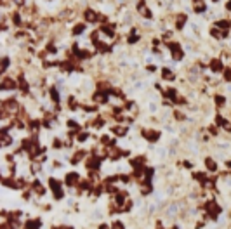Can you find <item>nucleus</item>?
Instances as JSON below:
<instances>
[{
  "mask_svg": "<svg viewBox=\"0 0 231 229\" xmlns=\"http://www.w3.org/2000/svg\"><path fill=\"white\" fill-rule=\"evenodd\" d=\"M167 47H169V50L172 52V57L176 59V61H181V59H183L184 52H183V49H181V45H179L177 42H169Z\"/></svg>",
  "mask_w": 231,
  "mask_h": 229,
  "instance_id": "obj_1",
  "label": "nucleus"
},
{
  "mask_svg": "<svg viewBox=\"0 0 231 229\" xmlns=\"http://www.w3.org/2000/svg\"><path fill=\"white\" fill-rule=\"evenodd\" d=\"M137 12H139L141 16H144L146 19H151V17H153V14H151V11L148 9V6H146L144 0H141L139 4H137Z\"/></svg>",
  "mask_w": 231,
  "mask_h": 229,
  "instance_id": "obj_2",
  "label": "nucleus"
},
{
  "mask_svg": "<svg viewBox=\"0 0 231 229\" xmlns=\"http://www.w3.org/2000/svg\"><path fill=\"white\" fill-rule=\"evenodd\" d=\"M50 187H52V191H54V196L58 198H63V191H61V184L56 179H50Z\"/></svg>",
  "mask_w": 231,
  "mask_h": 229,
  "instance_id": "obj_3",
  "label": "nucleus"
},
{
  "mask_svg": "<svg viewBox=\"0 0 231 229\" xmlns=\"http://www.w3.org/2000/svg\"><path fill=\"white\" fill-rule=\"evenodd\" d=\"M143 135H144L150 142H155L156 139L160 137V132H156V130H148V128H144L143 130Z\"/></svg>",
  "mask_w": 231,
  "mask_h": 229,
  "instance_id": "obj_4",
  "label": "nucleus"
},
{
  "mask_svg": "<svg viewBox=\"0 0 231 229\" xmlns=\"http://www.w3.org/2000/svg\"><path fill=\"white\" fill-rule=\"evenodd\" d=\"M84 16H85V21H87V23H96V21H99V14H97V12H94L92 9H87V11L84 12Z\"/></svg>",
  "mask_w": 231,
  "mask_h": 229,
  "instance_id": "obj_5",
  "label": "nucleus"
},
{
  "mask_svg": "<svg viewBox=\"0 0 231 229\" xmlns=\"http://www.w3.org/2000/svg\"><path fill=\"white\" fill-rule=\"evenodd\" d=\"M210 35H212L214 38H217V40H221V38L228 37V31H224V30H221V28L214 26V28H210Z\"/></svg>",
  "mask_w": 231,
  "mask_h": 229,
  "instance_id": "obj_6",
  "label": "nucleus"
},
{
  "mask_svg": "<svg viewBox=\"0 0 231 229\" xmlns=\"http://www.w3.org/2000/svg\"><path fill=\"white\" fill-rule=\"evenodd\" d=\"M99 31L108 35V37H115V24H102Z\"/></svg>",
  "mask_w": 231,
  "mask_h": 229,
  "instance_id": "obj_7",
  "label": "nucleus"
},
{
  "mask_svg": "<svg viewBox=\"0 0 231 229\" xmlns=\"http://www.w3.org/2000/svg\"><path fill=\"white\" fill-rule=\"evenodd\" d=\"M186 14H177V16H176V28H177V30H183L184 28V24H186Z\"/></svg>",
  "mask_w": 231,
  "mask_h": 229,
  "instance_id": "obj_8",
  "label": "nucleus"
},
{
  "mask_svg": "<svg viewBox=\"0 0 231 229\" xmlns=\"http://www.w3.org/2000/svg\"><path fill=\"white\" fill-rule=\"evenodd\" d=\"M99 163H101V158H99V156H94V158H89V160H87V167L92 168V170H96L97 167H99Z\"/></svg>",
  "mask_w": 231,
  "mask_h": 229,
  "instance_id": "obj_9",
  "label": "nucleus"
},
{
  "mask_svg": "<svg viewBox=\"0 0 231 229\" xmlns=\"http://www.w3.org/2000/svg\"><path fill=\"white\" fill-rule=\"evenodd\" d=\"M207 6L203 4V0H193V11L195 12H203Z\"/></svg>",
  "mask_w": 231,
  "mask_h": 229,
  "instance_id": "obj_10",
  "label": "nucleus"
},
{
  "mask_svg": "<svg viewBox=\"0 0 231 229\" xmlns=\"http://www.w3.org/2000/svg\"><path fill=\"white\" fill-rule=\"evenodd\" d=\"M14 87H16V82L14 80H11V78H4V80H2V89H6V90H11V89H14Z\"/></svg>",
  "mask_w": 231,
  "mask_h": 229,
  "instance_id": "obj_11",
  "label": "nucleus"
},
{
  "mask_svg": "<svg viewBox=\"0 0 231 229\" xmlns=\"http://www.w3.org/2000/svg\"><path fill=\"white\" fill-rule=\"evenodd\" d=\"M210 69H212V71H222V63H221L219 59H212V61H210Z\"/></svg>",
  "mask_w": 231,
  "mask_h": 229,
  "instance_id": "obj_12",
  "label": "nucleus"
},
{
  "mask_svg": "<svg viewBox=\"0 0 231 229\" xmlns=\"http://www.w3.org/2000/svg\"><path fill=\"white\" fill-rule=\"evenodd\" d=\"M217 28H221V30L228 31V30L231 28V21H229V19H221V21H217Z\"/></svg>",
  "mask_w": 231,
  "mask_h": 229,
  "instance_id": "obj_13",
  "label": "nucleus"
},
{
  "mask_svg": "<svg viewBox=\"0 0 231 229\" xmlns=\"http://www.w3.org/2000/svg\"><path fill=\"white\" fill-rule=\"evenodd\" d=\"M76 181H78V175H76V174H68V175H66V184H68V186H75Z\"/></svg>",
  "mask_w": 231,
  "mask_h": 229,
  "instance_id": "obj_14",
  "label": "nucleus"
},
{
  "mask_svg": "<svg viewBox=\"0 0 231 229\" xmlns=\"http://www.w3.org/2000/svg\"><path fill=\"white\" fill-rule=\"evenodd\" d=\"M84 30H85V24H84V23H78V24H75V26H73L71 33H73V35H82V31H84Z\"/></svg>",
  "mask_w": 231,
  "mask_h": 229,
  "instance_id": "obj_15",
  "label": "nucleus"
},
{
  "mask_svg": "<svg viewBox=\"0 0 231 229\" xmlns=\"http://www.w3.org/2000/svg\"><path fill=\"white\" fill-rule=\"evenodd\" d=\"M139 38H141V35L137 33V30H132V31H130V35H129V43H136Z\"/></svg>",
  "mask_w": 231,
  "mask_h": 229,
  "instance_id": "obj_16",
  "label": "nucleus"
},
{
  "mask_svg": "<svg viewBox=\"0 0 231 229\" xmlns=\"http://www.w3.org/2000/svg\"><path fill=\"white\" fill-rule=\"evenodd\" d=\"M111 130H113V134H117V135H125V134H127V128H125V127H120V125L113 127Z\"/></svg>",
  "mask_w": 231,
  "mask_h": 229,
  "instance_id": "obj_17",
  "label": "nucleus"
},
{
  "mask_svg": "<svg viewBox=\"0 0 231 229\" xmlns=\"http://www.w3.org/2000/svg\"><path fill=\"white\" fill-rule=\"evenodd\" d=\"M205 165H207V168H209V170H212V172L217 170V165H215V161H212L210 158H207V160H205Z\"/></svg>",
  "mask_w": 231,
  "mask_h": 229,
  "instance_id": "obj_18",
  "label": "nucleus"
},
{
  "mask_svg": "<svg viewBox=\"0 0 231 229\" xmlns=\"http://www.w3.org/2000/svg\"><path fill=\"white\" fill-rule=\"evenodd\" d=\"M162 76H163V78H165V80H172V78H174V73H172L170 69H163V71H162Z\"/></svg>",
  "mask_w": 231,
  "mask_h": 229,
  "instance_id": "obj_19",
  "label": "nucleus"
},
{
  "mask_svg": "<svg viewBox=\"0 0 231 229\" xmlns=\"http://www.w3.org/2000/svg\"><path fill=\"white\" fill-rule=\"evenodd\" d=\"M50 97H52L54 102H59V94H58V89H56V87L50 89Z\"/></svg>",
  "mask_w": 231,
  "mask_h": 229,
  "instance_id": "obj_20",
  "label": "nucleus"
},
{
  "mask_svg": "<svg viewBox=\"0 0 231 229\" xmlns=\"http://www.w3.org/2000/svg\"><path fill=\"white\" fill-rule=\"evenodd\" d=\"M2 144H6V146L11 144V137H9V134H7L6 130H2Z\"/></svg>",
  "mask_w": 231,
  "mask_h": 229,
  "instance_id": "obj_21",
  "label": "nucleus"
},
{
  "mask_svg": "<svg viewBox=\"0 0 231 229\" xmlns=\"http://www.w3.org/2000/svg\"><path fill=\"white\" fill-rule=\"evenodd\" d=\"M33 189H35V191H37L38 194H43V193H45V189H43V187L40 186V182H38V181L33 182Z\"/></svg>",
  "mask_w": 231,
  "mask_h": 229,
  "instance_id": "obj_22",
  "label": "nucleus"
},
{
  "mask_svg": "<svg viewBox=\"0 0 231 229\" xmlns=\"http://www.w3.org/2000/svg\"><path fill=\"white\" fill-rule=\"evenodd\" d=\"M94 99H96V102H106L108 97H106V94H104V92H102V94L99 92V94H96V96H94Z\"/></svg>",
  "mask_w": 231,
  "mask_h": 229,
  "instance_id": "obj_23",
  "label": "nucleus"
},
{
  "mask_svg": "<svg viewBox=\"0 0 231 229\" xmlns=\"http://www.w3.org/2000/svg\"><path fill=\"white\" fill-rule=\"evenodd\" d=\"M26 226H28L26 229H38V227H40V220H30Z\"/></svg>",
  "mask_w": 231,
  "mask_h": 229,
  "instance_id": "obj_24",
  "label": "nucleus"
},
{
  "mask_svg": "<svg viewBox=\"0 0 231 229\" xmlns=\"http://www.w3.org/2000/svg\"><path fill=\"white\" fill-rule=\"evenodd\" d=\"M84 155H85L84 151H78V153H76V155H75V158H73V160H71V161H73V163H78V161H80L82 158H84Z\"/></svg>",
  "mask_w": 231,
  "mask_h": 229,
  "instance_id": "obj_25",
  "label": "nucleus"
},
{
  "mask_svg": "<svg viewBox=\"0 0 231 229\" xmlns=\"http://www.w3.org/2000/svg\"><path fill=\"white\" fill-rule=\"evenodd\" d=\"M224 102H226V99L222 96H215V104H217V106H222Z\"/></svg>",
  "mask_w": 231,
  "mask_h": 229,
  "instance_id": "obj_26",
  "label": "nucleus"
},
{
  "mask_svg": "<svg viewBox=\"0 0 231 229\" xmlns=\"http://www.w3.org/2000/svg\"><path fill=\"white\" fill-rule=\"evenodd\" d=\"M7 66H9V59L4 57V59H2V73H4V71L7 69Z\"/></svg>",
  "mask_w": 231,
  "mask_h": 229,
  "instance_id": "obj_27",
  "label": "nucleus"
},
{
  "mask_svg": "<svg viewBox=\"0 0 231 229\" xmlns=\"http://www.w3.org/2000/svg\"><path fill=\"white\" fill-rule=\"evenodd\" d=\"M12 21H14V24H17V26H19V24H21V16H19V14H14Z\"/></svg>",
  "mask_w": 231,
  "mask_h": 229,
  "instance_id": "obj_28",
  "label": "nucleus"
},
{
  "mask_svg": "<svg viewBox=\"0 0 231 229\" xmlns=\"http://www.w3.org/2000/svg\"><path fill=\"white\" fill-rule=\"evenodd\" d=\"M87 137H89V134H87V132H82L80 135H78V141H80V142H82V141H85Z\"/></svg>",
  "mask_w": 231,
  "mask_h": 229,
  "instance_id": "obj_29",
  "label": "nucleus"
},
{
  "mask_svg": "<svg viewBox=\"0 0 231 229\" xmlns=\"http://www.w3.org/2000/svg\"><path fill=\"white\" fill-rule=\"evenodd\" d=\"M224 78H226V80H231V69L229 68L224 71Z\"/></svg>",
  "mask_w": 231,
  "mask_h": 229,
  "instance_id": "obj_30",
  "label": "nucleus"
},
{
  "mask_svg": "<svg viewBox=\"0 0 231 229\" xmlns=\"http://www.w3.org/2000/svg\"><path fill=\"white\" fill-rule=\"evenodd\" d=\"M70 108H71V109H75V108H76V101L73 99V97H70Z\"/></svg>",
  "mask_w": 231,
  "mask_h": 229,
  "instance_id": "obj_31",
  "label": "nucleus"
},
{
  "mask_svg": "<svg viewBox=\"0 0 231 229\" xmlns=\"http://www.w3.org/2000/svg\"><path fill=\"white\" fill-rule=\"evenodd\" d=\"M54 148H61V141H59V139H56V141H54Z\"/></svg>",
  "mask_w": 231,
  "mask_h": 229,
  "instance_id": "obj_32",
  "label": "nucleus"
},
{
  "mask_svg": "<svg viewBox=\"0 0 231 229\" xmlns=\"http://www.w3.org/2000/svg\"><path fill=\"white\" fill-rule=\"evenodd\" d=\"M113 229H124V227H122V224H120V222H117L115 226H113Z\"/></svg>",
  "mask_w": 231,
  "mask_h": 229,
  "instance_id": "obj_33",
  "label": "nucleus"
},
{
  "mask_svg": "<svg viewBox=\"0 0 231 229\" xmlns=\"http://www.w3.org/2000/svg\"><path fill=\"white\" fill-rule=\"evenodd\" d=\"M226 11H231V0L229 2H226Z\"/></svg>",
  "mask_w": 231,
  "mask_h": 229,
  "instance_id": "obj_34",
  "label": "nucleus"
},
{
  "mask_svg": "<svg viewBox=\"0 0 231 229\" xmlns=\"http://www.w3.org/2000/svg\"><path fill=\"white\" fill-rule=\"evenodd\" d=\"M212 2H217V0H212Z\"/></svg>",
  "mask_w": 231,
  "mask_h": 229,
  "instance_id": "obj_35",
  "label": "nucleus"
}]
</instances>
